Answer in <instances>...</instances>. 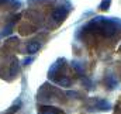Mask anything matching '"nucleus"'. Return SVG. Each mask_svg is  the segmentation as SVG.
I'll return each mask as SVG.
<instances>
[{
    "mask_svg": "<svg viewBox=\"0 0 121 114\" xmlns=\"http://www.w3.org/2000/svg\"><path fill=\"white\" fill-rule=\"evenodd\" d=\"M38 48H39V44H38V42H32V44H30V45H28L27 51H28V52H35Z\"/></svg>",
    "mask_w": 121,
    "mask_h": 114,
    "instance_id": "1",
    "label": "nucleus"
}]
</instances>
